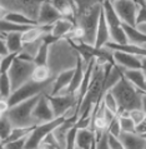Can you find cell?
Wrapping results in <instances>:
<instances>
[{
    "instance_id": "1",
    "label": "cell",
    "mask_w": 146,
    "mask_h": 149,
    "mask_svg": "<svg viewBox=\"0 0 146 149\" xmlns=\"http://www.w3.org/2000/svg\"><path fill=\"white\" fill-rule=\"evenodd\" d=\"M79 60L80 55L73 41L68 38L56 39L49 44L46 67L53 79H55L61 73L75 69Z\"/></svg>"
},
{
    "instance_id": "2",
    "label": "cell",
    "mask_w": 146,
    "mask_h": 149,
    "mask_svg": "<svg viewBox=\"0 0 146 149\" xmlns=\"http://www.w3.org/2000/svg\"><path fill=\"white\" fill-rule=\"evenodd\" d=\"M75 3L74 25L82 33L81 43L94 47L95 35L101 14V1L96 0H77Z\"/></svg>"
},
{
    "instance_id": "3",
    "label": "cell",
    "mask_w": 146,
    "mask_h": 149,
    "mask_svg": "<svg viewBox=\"0 0 146 149\" xmlns=\"http://www.w3.org/2000/svg\"><path fill=\"white\" fill-rule=\"evenodd\" d=\"M112 94L116 104H118V115L124 111H131L135 109L145 110L146 107V94L134 88L131 84L121 78L116 84L109 90Z\"/></svg>"
},
{
    "instance_id": "4",
    "label": "cell",
    "mask_w": 146,
    "mask_h": 149,
    "mask_svg": "<svg viewBox=\"0 0 146 149\" xmlns=\"http://www.w3.org/2000/svg\"><path fill=\"white\" fill-rule=\"evenodd\" d=\"M40 97L41 95H37V97L28 99L8 109L5 117L10 122L12 128H33L36 125V123L33 119V110Z\"/></svg>"
},
{
    "instance_id": "5",
    "label": "cell",
    "mask_w": 146,
    "mask_h": 149,
    "mask_svg": "<svg viewBox=\"0 0 146 149\" xmlns=\"http://www.w3.org/2000/svg\"><path fill=\"white\" fill-rule=\"evenodd\" d=\"M54 81V80H53ZM53 81L44 83V84H39L33 80H29L28 83H25L24 85H21L20 88L11 93V95L8 98V103H9V108L12 105H16L21 102H25L28 99H31L37 95H49L51 92V84Z\"/></svg>"
},
{
    "instance_id": "6",
    "label": "cell",
    "mask_w": 146,
    "mask_h": 149,
    "mask_svg": "<svg viewBox=\"0 0 146 149\" xmlns=\"http://www.w3.org/2000/svg\"><path fill=\"white\" fill-rule=\"evenodd\" d=\"M35 64L30 63V61H24L20 60L18 58H15V60L12 61L10 69L8 70V78L10 80L11 84V93L24 85L25 83L31 80V73L34 69Z\"/></svg>"
},
{
    "instance_id": "7",
    "label": "cell",
    "mask_w": 146,
    "mask_h": 149,
    "mask_svg": "<svg viewBox=\"0 0 146 149\" xmlns=\"http://www.w3.org/2000/svg\"><path fill=\"white\" fill-rule=\"evenodd\" d=\"M0 5L5 8L8 13H15L26 16L36 23L41 1L39 0H0Z\"/></svg>"
},
{
    "instance_id": "8",
    "label": "cell",
    "mask_w": 146,
    "mask_h": 149,
    "mask_svg": "<svg viewBox=\"0 0 146 149\" xmlns=\"http://www.w3.org/2000/svg\"><path fill=\"white\" fill-rule=\"evenodd\" d=\"M111 6L121 24L135 26V19L139 10V5L134 0H110Z\"/></svg>"
},
{
    "instance_id": "9",
    "label": "cell",
    "mask_w": 146,
    "mask_h": 149,
    "mask_svg": "<svg viewBox=\"0 0 146 149\" xmlns=\"http://www.w3.org/2000/svg\"><path fill=\"white\" fill-rule=\"evenodd\" d=\"M64 120L62 118H56L51 122L37 124L31 130V133L28 135L26 143H25V149H37L39 144L43 142V139L49 133H51L54 128H56L59 124Z\"/></svg>"
},
{
    "instance_id": "10",
    "label": "cell",
    "mask_w": 146,
    "mask_h": 149,
    "mask_svg": "<svg viewBox=\"0 0 146 149\" xmlns=\"http://www.w3.org/2000/svg\"><path fill=\"white\" fill-rule=\"evenodd\" d=\"M46 99L49 102L51 110L54 113V117L62 118L69 109L76 107L77 110V98L75 94H65V95H46Z\"/></svg>"
},
{
    "instance_id": "11",
    "label": "cell",
    "mask_w": 146,
    "mask_h": 149,
    "mask_svg": "<svg viewBox=\"0 0 146 149\" xmlns=\"http://www.w3.org/2000/svg\"><path fill=\"white\" fill-rule=\"evenodd\" d=\"M145 56H137L125 53L111 52L112 64L116 65L121 70H130V69H145Z\"/></svg>"
},
{
    "instance_id": "12",
    "label": "cell",
    "mask_w": 146,
    "mask_h": 149,
    "mask_svg": "<svg viewBox=\"0 0 146 149\" xmlns=\"http://www.w3.org/2000/svg\"><path fill=\"white\" fill-rule=\"evenodd\" d=\"M33 119L34 122L37 124H43V123H48L51 122L55 119L54 117V113L51 110V107H50L46 95H41L39 98V100L34 107V110H33Z\"/></svg>"
},
{
    "instance_id": "13",
    "label": "cell",
    "mask_w": 146,
    "mask_h": 149,
    "mask_svg": "<svg viewBox=\"0 0 146 149\" xmlns=\"http://www.w3.org/2000/svg\"><path fill=\"white\" fill-rule=\"evenodd\" d=\"M60 18H61L60 14L53 6L51 1H41L39 14H37V18H36V25L37 26H51Z\"/></svg>"
},
{
    "instance_id": "14",
    "label": "cell",
    "mask_w": 146,
    "mask_h": 149,
    "mask_svg": "<svg viewBox=\"0 0 146 149\" xmlns=\"http://www.w3.org/2000/svg\"><path fill=\"white\" fill-rule=\"evenodd\" d=\"M73 74H74V69L59 74L53 81L51 92H50L49 95H65V94H68V89L70 86V83H71Z\"/></svg>"
},
{
    "instance_id": "15",
    "label": "cell",
    "mask_w": 146,
    "mask_h": 149,
    "mask_svg": "<svg viewBox=\"0 0 146 149\" xmlns=\"http://www.w3.org/2000/svg\"><path fill=\"white\" fill-rule=\"evenodd\" d=\"M122 78L129 84H131L140 92H145L146 83H145V69H130L122 70Z\"/></svg>"
},
{
    "instance_id": "16",
    "label": "cell",
    "mask_w": 146,
    "mask_h": 149,
    "mask_svg": "<svg viewBox=\"0 0 146 149\" xmlns=\"http://www.w3.org/2000/svg\"><path fill=\"white\" fill-rule=\"evenodd\" d=\"M73 28H74V22H71L69 19H65V18H60L50 26L49 34L54 39L66 38L70 34V31L73 30Z\"/></svg>"
},
{
    "instance_id": "17",
    "label": "cell",
    "mask_w": 146,
    "mask_h": 149,
    "mask_svg": "<svg viewBox=\"0 0 146 149\" xmlns=\"http://www.w3.org/2000/svg\"><path fill=\"white\" fill-rule=\"evenodd\" d=\"M119 139L124 149H146L145 136H140L135 133H121Z\"/></svg>"
},
{
    "instance_id": "18",
    "label": "cell",
    "mask_w": 146,
    "mask_h": 149,
    "mask_svg": "<svg viewBox=\"0 0 146 149\" xmlns=\"http://www.w3.org/2000/svg\"><path fill=\"white\" fill-rule=\"evenodd\" d=\"M125 38H126V43L134 47H139V48H144L145 49V44H146V35L140 34L139 31L135 29V26H129L121 24Z\"/></svg>"
},
{
    "instance_id": "19",
    "label": "cell",
    "mask_w": 146,
    "mask_h": 149,
    "mask_svg": "<svg viewBox=\"0 0 146 149\" xmlns=\"http://www.w3.org/2000/svg\"><path fill=\"white\" fill-rule=\"evenodd\" d=\"M50 26H30L25 31L21 33V40L23 44L33 43L39 39H43L45 35L49 34Z\"/></svg>"
},
{
    "instance_id": "20",
    "label": "cell",
    "mask_w": 146,
    "mask_h": 149,
    "mask_svg": "<svg viewBox=\"0 0 146 149\" xmlns=\"http://www.w3.org/2000/svg\"><path fill=\"white\" fill-rule=\"evenodd\" d=\"M95 142V133L91 129H76L75 147L80 149H91Z\"/></svg>"
},
{
    "instance_id": "21",
    "label": "cell",
    "mask_w": 146,
    "mask_h": 149,
    "mask_svg": "<svg viewBox=\"0 0 146 149\" xmlns=\"http://www.w3.org/2000/svg\"><path fill=\"white\" fill-rule=\"evenodd\" d=\"M53 6L57 10L61 18L69 19L74 22L75 18V3L70 0H53Z\"/></svg>"
},
{
    "instance_id": "22",
    "label": "cell",
    "mask_w": 146,
    "mask_h": 149,
    "mask_svg": "<svg viewBox=\"0 0 146 149\" xmlns=\"http://www.w3.org/2000/svg\"><path fill=\"white\" fill-rule=\"evenodd\" d=\"M107 41H110L109 38V29L105 23V19L102 16V13L100 14V19H99V24H98V29H96V35H95V44L94 48L95 49H101Z\"/></svg>"
},
{
    "instance_id": "23",
    "label": "cell",
    "mask_w": 146,
    "mask_h": 149,
    "mask_svg": "<svg viewBox=\"0 0 146 149\" xmlns=\"http://www.w3.org/2000/svg\"><path fill=\"white\" fill-rule=\"evenodd\" d=\"M5 44L8 53L18 54L23 48V40H21V31H11L5 35Z\"/></svg>"
},
{
    "instance_id": "24",
    "label": "cell",
    "mask_w": 146,
    "mask_h": 149,
    "mask_svg": "<svg viewBox=\"0 0 146 149\" xmlns=\"http://www.w3.org/2000/svg\"><path fill=\"white\" fill-rule=\"evenodd\" d=\"M85 68H86V64L80 59L79 60V63H77V65L74 69V74H73V78H71L70 86L68 89V94H75L77 92L79 86H80L81 81H82V78H84Z\"/></svg>"
},
{
    "instance_id": "25",
    "label": "cell",
    "mask_w": 146,
    "mask_h": 149,
    "mask_svg": "<svg viewBox=\"0 0 146 149\" xmlns=\"http://www.w3.org/2000/svg\"><path fill=\"white\" fill-rule=\"evenodd\" d=\"M31 80L39 84H44V83L53 81L54 79L50 75V72L46 65H35L31 73Z\"/></svg>"
},
{
    "instance_id": "26",
    "label": "cell",
    "mask_w": 146,
    "mask_h": 149,
    "mask_svg": "<svg viewBox=\"0 0 146 149\" xmlns=\"http://www.w3.org/2000/svg\"><path fill=\"white\" fill-rule=\"evenodd\" d=\"M5 22L11 23V24H14V25H19V26H37L36 23H34L30 19H28L26 16L15 14V13H8Z\"/></svg>"
},
{
    "instance_id": "27",
    "label": "cell",
    "mask_w": 146,
    "mask_h": 149,
    "mask_svg": "<svg viewBox=\"0 0 146 149\" xmlns=\"http://www.w3.org/2000/svg\"><path fill=\"white\" fill-rule=\"evenodd\" d=\"M118 119H119V124H120L121 133H134L135 124L130 118H129V111H124V113L119 114Z\"/></svg>"
},
{
    "instance_id": "28",
    "label": "cell",
    "mask_w": 146,
    "mask_h": 149,
    "mask_svg": "<svg viewBox=\"0 0 146 149\" xmlns=\"http://www.w3.org/2000/svg\"><path fill=\"white\" fill-rule=\"evenodd\" d=\"M33 129H34V127H33V128H12L9 136H8L6 140L4 143L14 142V140H19V139L26 138V136L31 133Z\"/></svg>"
},
{
    "instance_id": "29",
    "label": "cell",
    "mask_w": 146,
    "mask_h": 149,
    "mask_svg": "<svg viewBox=\"0 0 146 149\" xmlns=\"http://www.w3.org/2000/svg\"><path fill=\"white\" fill-rule=\"evenodd\" d=\"M11 95V84L6 73H0V98L8 99Z\"/></svg>"
},
{
    "instance_id": "30",
    "label": "cell",
    "mask_w": 146,
    "mask_h": 149,
    "mask_svg": "<svg viewBox=\"0 0 146 149\" xmlns=\"http://www.w3.org/2000/svg\"><path fill=\"white\" fill-rule=\"evenodd\" d=\"M101 104L105 107L107 110H110L111 113H114L116 117H118V104H116L114 97H112V94L110 92H106L105 94L102 95V99H101Z\"/></svg>"
},
{
    "instance_id": "31",
    "label": "cell",
    "mask_w": 146,
    "mask_h": 149,
    "mask_svg": "<svg viewBox=\"0 0 146 149\" xmlns=\"http://www.w3.org/2000/svg\"><path fill=\"white\" fill-rule=\"evenodd\" d=\"M11 129H12V127L5 115H4L3 118H0V142L1 143L5 142L6 138L10 134Z\"/></svg>"
},
{
    "instance_id": "32",
    "label": "cell",
    "mask_w": 146,
    "mask_h": 149,
    "mask_svg": "<svg viewBox=\"0 0 146 149\" xmlns=\"http://www.w3.org/2000/svg\"><path fill=\"white\" fill-rule=\"evenodd\" d=\"M95 147L94 149H109L107 147V133L105 130H95Z\"/></svg>"
},
{
    "instance_id": "33",
    "label": "cell",
    "mask_w": 146,
    "mask_h": 149,
    "mask_svg": "<svg viewBox=\"0 0 146 149\" xmlns=\"http://www.w3.org/2000/svg\"><path fill=\"white\" fill-rule=\"evenodd\" d=\"M37 149H61V148H60L59 144H57L55 138H54V135L51 133H49L43 139V142L39 144Z\"/></svg>"
},
{
    "instance_id": "34",
    "label": "cell",
    "mask_w": 146,
    "mask_h": 149,
    "mask_svg": "<svg viewBox=\"0 0 146 149\" xmlns=\"http://www.w3.org/2000/svg\"><path fill=\"white\" fill-rule=\"evenodd\" d=\"M18 54H12V53H9L8 55L0 58V73H8V70L10 69L12 61L15 60V58Z\"/></svg>"
},
{
    "instance_id": "35",
    "label": "cell",
    "mask_w": 146,
    "mask_h": 149,
    "mask_svg": "<svg viewBox=\"0 0 146 149\" xmlns=\"http://www.w3.org/2000/svg\"><path fill=\"white\" fill-rule=\"evenodd\" d=\"M129 118L134 122L135 125H137V124L146 120V110H143V109L131 110V111H129Z\"/></svg>"
},
{
    "instance_id": "36",
    "label": "cell",
    "mask_w": 146,
    "mask_h": 149,
    "mask_svg": "<svg viewBox=\"0 0 146 149\" xmlns=\"http://www.w3.org/2000/svg\"><path fill=\"white\" fill-rule=\"evenodd\" d=\"M106 133L109 135H112V136H116V138H119L120 134H121V129H120V124H119V119L116 117L114 120H112L109 125L106 128Z\"/></svg>"
},
{
    "instance_id": "37",
    "label": "cell",
    "mask_w": 146,
    "mask_h": 149,
    "mask_svg": "<svg viewBox=\"0 0 146 149\" xmlns=\"http://www.w3.org/2000/svg\"><path fill=\"white\" fill-rule=\"evenodd\" d=\"M28 138V136H26ZM26 138L14 140V142H8L3 143L4 149H25V143H26Z\"/></svg>"
},
{
    "instance_id": "38",
    "label": "cell",
    "mask_w": 146,
    "mask_h": 149,
    "mask_svg": "<svg viewBox=\"0 0 146 149\" xmlns=\"http://www.w3.org/2000/svg\"><path fill=\"white\" fill-rule=\"evenodd\" d=\"M107 147H109V149H124L120 139L109 134H107Z\"/></svg>"
},
{
    "instance_id": "39",
    "label": "cell",
    "mask_w": 146,
    "mask_h": 149,
    "mask_svg": "<svg viewBox=\"0 0 146 149\" xmlns=\"http://www.w3.org/2000/svg\"><path fill=\"white\" fill-rule=\"evenodd\" d=\"M146 23V8L145 6H140L136 14V19H135V25L137 24H143Z\"/></svg>"
},
{
    "instance_id": "40",
    "label": "cell",
    "mask_w": 146,
    "mask_h": 149,
    "mask_svg": "<svg viewBox=\"0 0 146 149\" xmlns=\"http://www.w3.org/2000/svg\"><path fill=\"white\" fill-rule=\"evenodd\" d=\"M134 133L140 135V136H145V134H146V120L140 123V124H137V125H135Z\"/></svg>"
},
{
    "instance_id": "41",
    "label": "cell",
    "mask_w": 146,
    "mask_h": 149,
    "mask_svg": "<svg viewBox=\"0 0 146 149\" xmlns=\"http://www.w3.org/2000/svg\"><path fill=\"white\" fill-rule=\"evenodd\" d=\"M5 36H1L0 35V58L8 55L9 53H8V49H6V44H5Z\"/></svg>"
},
{
    "instance_id": "42",
    "label": "cell",
    "mask_w": 146,
    "mask_h": 149,
    "mask_svg": "<svg viewBox=\"0 0 146 149\" xmlns=\"http://www.w3.org/2000/svg\"><path fill=\"white\" fill-rule=\"evenodd\" d=\"M8 109H9V103H8V99H3L0 98V111L3 114H5Z\"/></svg>"
},
{
    "instance_id": "43",
    "label": "cell",
    "mask_w": 146,
    "mask_h": 149,
    "mask_svg": "<svg viewBox=\"0 0 146 149\" xmlns=\"http://www.w3.org/2000/svg\"><path fill=\"white\" fill-rule=\"evenodd\" d=\"M6 15H8V11L5 10V8L0 5V20H5Z\"/></svg>"
},
{
    "instance_id": "44",
    "label": "cell",
    "mask_w": 146,
    "mask_h": 149,
    "mask_svg": "<svg viewBox=\"0 0 146 149\" xmlns=\"http://www.w3.org/2000/svg\"><path fill=\"white\" fill-rule=\"evenodd\" d=\"M0 149H4V146H3V143H0Z\"/></svg>"
},
{
    "instance_id": "45",
    "label": "cell",
    "mask_w": 146,
    "mask_h": 149,
    "mask_svg": "<svg viewBox=\"0 0 146 149\" xmlns=\"http://www.w3.org/2000/svg\"><path fill=\"white\" fill-rule=\"evenodd\" d=\"M74 149H80V148H77V147H74Z\"/></svg>"
},
{
    "instance_id": "46",
    "label": "cell",
    "mask_w": 146,
    "mask_h": 149,
    "mask_svg": "<svg viewBox=\"0 0 146 149\" xmlns=\"http://www.w3.org/2000/svg\"><path fill=\"white\" fill-rule=\"evenodd\" d=\"M0 143H1V142H0Z\"/></svg>"
}]
</instances>
